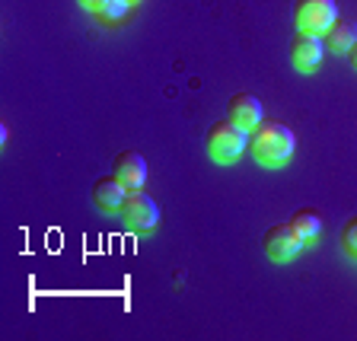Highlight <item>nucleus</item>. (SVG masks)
Instances as JSON below:
<instances>
[{
    "instance_id": "obj_9",
    "label": "nucleus",
    "mask_w": 357,
    "mask_h": 341,
    "mask_svg": "<svg viewBox=\"0 0 357 341\" xmlns=\"http://www.w3.org/2000/svg\"><path fill=\"white\" fill-rule=\"evenodd\" d=\"M112 172H115L128 188H144V182H147V160H144L137 150H121V153L115 156V169Z\"/></svg>"
},
{
    "instance_id": "obj_15",
    "label": "nucleus",
    "mask_w": 357,
    "mask_h": 341,
    "mask_svg": "<svg viewBox=\"0 0 357 341\" xmlns=\"http://www.w3.org/2000/svg\"><path fill=\"white\" fill-rule=\"evenodd\" d=\"M77 3H80L83 10H93V13H96V7L102 3V0H77Z\"/></svg>"
},
{
    "instance_id": "obj_1",
    "label": "nucleus",
    "mask_w": 357,
    "mask_h": 341,
    "mask_svg": "<svg viewBox=\"0 0 357 341\" xmlns=\"http://www.w3.org/2000/svg\"><path fill=\"white\" fill-rule=\"evenodd\" d=\"M294 147H297V137L284 121L261 119V125L249 131V150H252L255 163L268 166V169H281L294 156Z\"/></svg>"
},
{
    "instance_id": "obj_3",
    "label": "nucleus",
    "mask_w": 357,
    "mask_h": 341,
    "mask_svg": "<svg viewBox=\"0 0 357 341\" xmlns=\"http://www.w3.org/2000/svg\"><path fill=\"white\" fill-rule=\"evenodd\" d=\"M121 220L131 233H153L160 227V204L144 188H131L121 204Z\"/></svg>"
},
{
    "instance_id": "obj_16",
    "label": "nucleus",
    "mask_w": 357,
    "mask_h": 341,
    "mask_svg": "<svg viewBox=\"0 0 357 341\" xmlns=\"http://www.w3.org/2000/svg\"><path fill=\"white\" fill-rule=\"evenodd\" d=\"M131 3H134V0H131Z\"/></svg>"
},
{
    "instance_id": "obj_5",
    "label": "nucleus",
    "mask_w": 357,
    "mask_h": 341,
    "mask_svg": "<svg viewBox=\"0 0 357 341\" xmlns=\"http://www.w3.org/2000/svg\"><path fill=\"white\" fill-rule=\"evenodd\" d=\"M335 20H338L335 0H297V3H294V22H297V29H303V32L326 36V29Z\"/></svg>"
},
{
    "instance_id": "obj_2",
    "label": "nucleus",
    "mask_w": 357,
    "mask_h": 341,
    "mask_svg": "<svg viewBox=\"0 0 357 341\" xmlns=\"http://www.w3.org/2000/svg\"><path fill=\"white\" fill-rule=\"evenodd\" d=\"M204 147H208V156L220 166H233L239 156L249 150V131L239 128L236 121L223 119L214 121L208 128V137H204Z\"/></svg>"
},
{
    "instance_id": "obj_12",
    "label": "nucleus",
    "mask_w": 357,
    "mask_h": 341,
    "mask_svg": "<svg viewBox=\"0 0 357 341\" xmlns=\"http://www.w3.org/2000/svg\"><path fill=\"white\" fill-rule=\"evenodd\" d=\"M131 10V0H102L96 7L99 20H121V16Z\"/></svg>"
},
{
    "instance_id": "obj_11",
    "label": "nucleus",
    "mask_w": 357,
    "mask_h": 341,
    "mask_svg": "<svg viewBox=\"0 0 357 341\" xmlns=\"http://www.w3.org/2000/svg\"><path fill=\"white\" fill-rule=\"evenodd\" d=\"M290 223H294V227H297V233L300 236L306 239V243H310V239H316L322 233V217L316 214V211H297V214L290 217Z\"/></svg>"
},
{
    "instance_id": "obj_7",
    "label": "nucleus",
    "mask_w": 357,
    "mask_h": 341,
    "mask_svg": "<svg viewBox=\"0 0 357 341\" xmlns=\"http://www.w3.org/2000/svg\"><path fill=\"white\" fill-rule=\"evenodd\" d=\"M128 192H131V188L112 172V176L96 179V185H93V204H96V211H102V214H121V204H125Z\"/></svg>"
},
{
    "instance_id": "obj_14",
    "label": "nucleus",
    "mask_w": 357,
    "mask_h": 341,
    "mask_svg": "<svg viewBox=\"0 0 357 341\" xmlns=\"http://www.w3.org/2000/svg\"><path fill=\"white\" fill-rule=\"evenodd\" d=\"M348 64H351V70H357V42L351 45V52H348Z\"/></svg>"
},
{
    "instance_id": "obj_4",
    "label": "nucleus",
    "mask_w": 357,
    "mask_h": 341,
    "mask_svg": "<svg viewBox=\"0 0 357 341\" xmlns=\"http://www.w3.org/2000/svg\"><path fill=\"white\" fill-rule=\"evenodd\" d=\"M306 239L297 233V227L294 223H275V227H268L265 236H261V249H265V255L271 262H278V265H284V262H294L300 255V249H303Z\"/></svg>"
},
{
    "instance_id": "obj_8",
    "label": "nucleus",
    "mask_w": 357,
    "mask_h": 341,
    "mask_svg": "<svg viewBox=\"0 0 357 341\" xmlns=\"http://www.w3.org/2000/svg\"><path fill=\"white\" fill-rule=\"evenodd\" d=\"M227 119L236 121L239 128H245V131H252V128L261 125V103L259 96H252V93H236V96L227 103Z\"/></svg>"
},
{
    "instance_id": "obj_10",
    "label": "nucleus",
    "mask_w": 357,
    "mask_h": 341,
    "mask_svg": "<svg viewBox=\"0 0 357 341\" xmlns=\"http://www.w3.org/2000/svg\"><path fill=\"white\" fill-rule=\"evenodd\" d=\"M322 42H326V48H332V52H351V45L357 42V22H348V20H338L332 22L326 29V36H322Z\"/></svg>"
},
{
    "instance_id": "obj_13",
    "label": "nucleus",
    "mask_w": 357,
    "mask_h": 341,
    "mask_svg": "<svg viewBox=\"0 0 357 341\" xmlns=\"http://www.w3.org/2000/svg\"><path fill=\"white\" fill-rule=\"evenodd\" d=\"M338 243H342L344 252L357 259V217H351V220L342 227V236H338Z\"/></svg>"
},
{
    "instance_id": "obj_6",
    "label": "nucleus",
    "mask_w": 357,
    "mask_h": 341,
    "mask_svg": "<svg viewBox=\"0 0 357 341\" xmlns=\"http://www.w3.org/2000/svg\"><path fill=\"white\" fill-rule=\"evenodd\" d=\"M322 54H326V42L316 32H303L297 29V36L290 38V64L297 67L300 74H310L322 64Z\"/></svg>"
}]
</instances>
